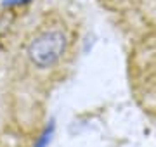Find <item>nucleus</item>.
<instances>
[{"instance_id": "f257e3e1", "label": "nucleus", "mask_w": 156, "mask_h": 147, "mask_svg": "<svg viewBox=\"0 0 156 147\" xmlns=\"http://www.w3.org/2000/svg\"><path fill=\"white\" fill-rule=\"evenodd\" d=\"M68 43H69V38L62 26L59 24L44 26L28 42V47H26L28 61L38 69L54 68L66 54Z\"/></svg>"}, {"instance_id": "f03ea898", "label": "nucleus", "mask_w": 156, "mask_h": 147, "mask_svg": "<svg viewBox=\"0 0 156 147\" xmlns=\"http://www.w3.org/2000/svg\"><path fill=\"white\" fill-rule=\"evenodd\" d=\"M31 0H5V5H23V4H28Z\"/></svg>"}]
</instances>
